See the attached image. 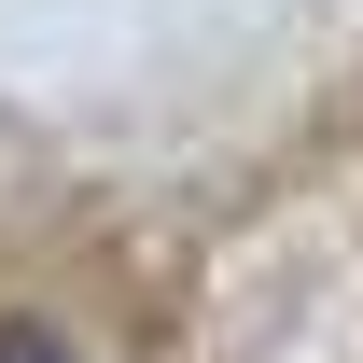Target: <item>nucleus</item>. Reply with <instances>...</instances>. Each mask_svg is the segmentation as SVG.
Wrapping results in <instances>:
<instances>
[{"instance_id": "nucleus-1", "label": "nucleus", "mask_w": 363, "mask_h": 363, "mask_svg": "<svg viewBox=\"0 0 363 363\" xmlns=\"http://www.w3.org/2000/svg\"><path fill=\"white\" fill-rule=\"evenodd\" d=\"M0 363H70V350H56V335H28V321H14V335H0Z\"/></svg>"}]
</instances>
